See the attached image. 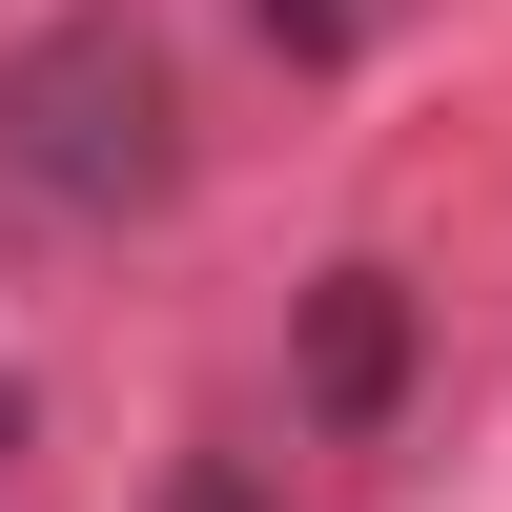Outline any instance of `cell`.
<instances>
[{"instance_id":"3957f363","label":"cell","mask_w":512,"mask_h":512,"mask_svg":"<svg viewBox=\"0 0 512 512\" xmlns=\"http://www.w3.org/2000/svg\"><path fill=\"white\" fill-rule=\"evenodd\" d=\"M164 512H267V492H246V472H185V492H164Z\"/></svg>"},{"instance_id":"277c9868","label":"cell","mask_w":512,"mask_h":512,"mask_svg":"<svg viewBox=\"0 0 512 512\" xmlns=\"http://www.w3.org/2000/svg\"><path fill=\"white\" fill-rule=\"evenodd\" d=\"M0 451H21V369H0Z\"/></svg>"},{"instance_id":"6da1fadb","label":"cell","mask_w":512,"mask_h":512,"mask_svg":"<svg viewBox=\"0 0 512 512\" xmlns=\"http://www.w3.org/2000/svg\"><path fill=\"white\" fill-rule=\"evenodd\" d=\"M0 185L62 205V226H123V205L185 185V82H164L144 21H41L0 62Z\"/></svg>"},{"instance_id":"7a4b0ae2","label":"cell","mask_w":512,"mask_h":512,"mask_svg":"<svg viewBox=\"0 0 512 512\" xmlns=\"http://www.w3.org/2000/svg\"><path fill=\"white\" fill-rule=\"evenodd\" d=\"M390 369H410L390 267H328V308H308V410H328V431H369V410H390Z\"/></svg>"}]
</instances>
